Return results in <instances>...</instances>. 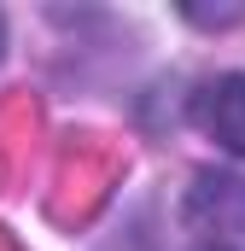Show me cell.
<instances>
[{"instance_id":"cell-1","label":"cell","mask_w":245,"mask_h":251,"mask_svg":"<svg viewBox=\"0 0 245 251\" xmlns=\"http://www.w3.org/2000/svg\"><path fill=\"white\" fill-rule=\"evenodd\" d=\"M193 123L204 128L216 146H228L234 158H245V70L210 76L193 94Z\"/></svg>"},{"instance_id":"cell-2","label":"cell","mask_w":245,"mask_h":251,"mask_svg":"<svg viewBox=\"0 0 245 251\" xmlns=\"http://www.w3.org/2000/svg\"><path fill=\"white\" fill-rule=\"evenodd\" d=\"M187 216L198 228H216V234L245 240V181L240 176H198L193 193H187Z\"/></svg>"},{"instance_id":"cell-3","label":"cell","mask_w":245,"mask_h":251,"mask_svg":"<svg viewBox=\"0 0 245 251\" xmlns=\"http://www.w3.org/2000/svg\"><path fill=\"white\" fill-rule=\"evenodd\" d=\"M187 18H193V24H240L245 12H240V6H222V12H204V6H187Z\"/></svg>"},{"instance_id":"cell-4","label":"cell","mask_w":245,"mask_h":251,"mask_svg":"<svg viewBox=\"0 0 245 251\" xmlns=\"http://www.w3.org/2000/svg\"><path fill=\"white\" fill-rule=\"evenodd\" d=\"M0 53H6V18H0Z\"/></svg>"},{"instance_id":"cell-5","label":"cell","mask_w":245,"mask_h":251,"mask_svg":"<svg viewBox=\"0 0 245 251\" xmlns=\"http://www.w3.org/2000/svg\"><path fill=\"white\" fill-rule=\"evenodd\" d=\"M210 251H222V246H210Z\"/></svg>"}]
</instances>
